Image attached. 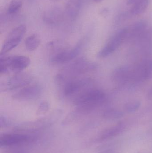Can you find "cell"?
<instances>
[{
    "mask_svg": "<svg viewBox=\"0 0 152 153\" xmlns=\"http://www.w3.org/2000/svg\"><path fill=\"white\" fill-rule=\"evenodd\" d=\"M63 88V93L66 97H70L82 93L91 82L87 78H73L67 81Z\"/></svg>",
    "mask_w": 152,
    "mask_h": 153,
    "instance_id": "cell-7",
    "label": "cell"
},
{
    "mask_svg": "<svg viewBox=\"0 0 152 153\" xmlns=\"http://www.w3.org/2000/svg\"><path fill=\"white\" fill-rule=\"evenodd\" d=\"M59 116L60 113L57 111L38 120L21 123L15 128V130L17 132L34 134L53 124Z\"/></svg>",
    "mask_w": 152,
    "mask_h": 153,
    "instance_id": "cell-4",
    "label": "cell"
},
{
    "mask_svg": "<svg viewBox=\"0 0 152 153\" xmlns=\"http://www.w3.org/2000/svg\"><path fill=\"white\" fill-rule=\"evenodd\" d=\"M30 63L29 58L24 56H1L0 72L3 74L10 72L18 73L27 68Z\"/></svg>",
    "mask_w": 152,
    "mask_h": 153,
    "instance_id": "cell-3",
    "label": "cell"
},
{
    "mask_svg": "<svg viewBox=\"0 0 152 153\" xmlns=\"http://www.w3.org/2000/svg\"><path fill=\"white\" fill-rule=\"evenodd\" d=\"M139 0H128L127 2V5H132V4H134L136 2Z\"/></svg>",
    "mask_w": 152,
    "mask_h": 153,
    "instance_id": "cell-23",
    "label": "cell"
},
{
    "mask_svg": "<svg viewBox=\"0 0 152 153\" xmlns=\"http://www.w3.org/2000/svg\"><path fill=\"white\" fill-rule=\"evenodd\" d=\"M105 98V94L101 90H86L76 97L74 104L78 112L87 113L101 105Z\"/></svg>",
    "mask_w": 152,
    "mask_h": 153,
    "instance_id": "cell-1",
    "label": "cell"
},
{
    "mask_svg": "<svg viewBox=\"0 0 152 153\" xmlns=\"http://www.w3.org/2000/svg\"><path fill=\"white\" fill-rule=\"evenodd\" d=\"M49 108H50V105L47 101H44L42 102L39 104V106L37 108V115H44L48 111Z\"/></svg>",
    "mask_w": 152,
    "mask_h": 153,
    "instance_id": "cell-20",
    "label": "cell"
},
{
    "mask_svg": "<svg viewBox=\"0 0 152 153\" xmlns=\"http://www.w3.org/2000/svg\"><path fill=\"white\" fill-rule=\"evenodd\" d=\"M124 114L123 112L114 109H109L104 111L103 114V117L104 118L107 120L118 119L123 117Z\"/></svg>",
    "mask_w": 152,
    "mask_h": 153,
    "instance_id": "cell-17",
    "label": "cell"
},
{
    "mask_svg": "<svg viewBox=\"0 0 152 153\" xmlns=\"http://www.w3.org/2000/svg\"><path fill=\"white\" fill-rule=\"evenodd\" d=\"M149 4V0H139L133 4L130 13L133 16L142 14L147 10Z\"/></svg>",
    "mask_w": 152,
    "mask_h": 153,
    "instance_id": "cell-14",
    "label": "cell"
},
{
    "mask_svg": "<svg viewBox=\"0 0 152 153\" xmlns=\"http://www.w3.org/2000/svg\"><path fill=\"white\" fill-rule=\"evenodd\" d=\"M29 134L19 132L3 134L0 136V146H12L26 143L35 140L36 136L35 135Z\"/></svg>",
    "mask_w": 152,
    "mask_h": 153,
    "instance_id": "cell-5",
    "label": "cell"
},
{
    "mask_svg": "<svg viewBox=\"0 0 152 153\" xmlns=\"http://www.w3.org/2000/svg\"><path fill=\"white\" fill-rule=\"evenodd\" d=\"M83 0H69L66 5V12L71 19L74 20L79 14Z\"/></svg>",
    "mask_w": 152,
    "mask_h": 153,
    "instance_id": "cell-13",
    "label": "cell"
},
{
    "mask_svg": "<svg viewBox=\"0 0 152 153\" xmlns=\"http://www.w3.org/2000/svg\"><path fill=\"white\" fill-rule=\"evenodd\" d=\"M128 34L127 29H124L118 32L108 44L99 52L98 56L104 58L114 52L123 42Z\"/></svg>",
    "mask_w": 152,
    "mask_h": 153,
    "instance_id": "cell-10",
    "label": "cell"
},
{
    "mask_svg": "<svg viewBox=\"0 0 152 153\" xmlns=\"http://www.w3.org/2000/svg\"><path fill=\"white\" fill-rule=\"evenodd\" d=\"M140 106V102H130L127 104L126 109L129 112H133L138 109Z\"/></svg>",
    "mask_w": 152,
    "mask_h": 153,
    "instance_id": "cell-21",
    "label": "cell"
},
{
    "mask_svg": "<svg viewBox=\"0 0 152 153\" xmlns=\"http://www.w3.org/2000/svg\"><path fill=\"white\" fill-rule=\"evenodd\" d=\"M41 40L36 34H33L28 37L25 40L26 49L29 51H35L39 46Z\"/></svg>",
    "mask_w": 152,
    "mask_h": 153,
    "instance_id": "cell-16",
    "label": "cell"
},
{
    "mask_svg": "<svg viewBox=\"0 0 152 153\" xmlns=\"http://www.w3.org/2000/svg\"><path fill=\"white\" fill-rule=\"evenodd\" d=\"M83 45V41H80L73 48L57 53L52 57L51 60L52 62L57 64H62L70 62L79 54Z\"/></svg>",
    "mask_w": 152,
    "mask_h": 153,
    "instance_id": "cell-9",
    "label": "cell"
},
{
    "mask_svg": "<svg viewBox=\"0 0 152 153\" xmlns=\"http://www.w3.org/2000/svg\"><path fill=\"white\" fill-rule=\"evenodd\" d=\"M99 153H116L114 151H112L111 150H105V151H102V152H101Z\"/></svg>",
    "mask_w": 152,
    "mask_h": 153,
    "instance_id": "cell-24",
    "label": "cell"
},
{
    "mask_svg": "<svg viewBox=\"0 0 152 153\" xmlns=\"http://www.w3.org/2000/svg\"><path fill=\"white\" fill-rule=\"evenodd\" d=\"M11 122L7 118L4 116L0 117V126L2 128L7 127L10 125Z\"/></svg>",
    "mask_w": 152,
    "mask_h": 153,
    "instance_id": "cell-22",
    "label": "cell"
},
{
    "mask_svg": "<svg viewBox=\"0 0 152 153\" xmlns=\"http://www.w3.org/2000/svg\"><path fill=\"white\" fill-rule=\"evenodd\" d=\"M20 153V152H15V153Z\"/></svg>",
    "mask_w": 152,
    "mask_h": 153,
    "instance_id": "cell-27",
    "label": "cell"
},
{
    "mask_svg": "<svg viewBox=\"0 0 152 153\" xmlns=\"http://www.w3.org/2000/svg\"><path fill=\"white\" fill-rule=\"evenodd\" d=\"M123 129V127L121 125H117L115 126L112 127L104 130L100 135V138L101 140H105L110 139L114 137L117 135L119 134Z\"/></svg>",
    "mask_w": 152,
    "mask_h": 153,
    "instance_id": "cell-15",
    "label": "cell"
},
{
    "mask_svg": "<svg viewBox=\"0 0 152 153\" xmlns=\"http://www.w3.org/2000/svg\"><path fill=\"white\" fill-rule=\"evenodd\" d=\"M43 20L46 24L55 26L59 24L64 18L63 11L61 9L53 7L46 10L43 14Z\"/></svg>",
    "mask_w": 152,
    "mask_h": 153,
    "instance_id": "cell-12",
    "label": "cell"
},
{
    "mask_svg": "<svg viewBox=\"0 0 152 153\" xmlns=\"http://www.w3.org/2000/svg\"><path fill=\"white\" fill-rule=\"evenodd\" d=\"M52 1H60V0H51Z\"/></svg>",
    "mask_w": 152,
    "mask_h": 153,
    "instance_id": "cell-26",
    "label": "cell"
},
{
    "mask_svg": "<svg viewBox=\"0 0 152 153\" xmlns=\"http://www.w3.org/2000/svg\"><path fill=\"white\" fill-rule=\"evenodd\" d=\"M96 3H99L101 2L102 1H103V0H93Z\"/></svg>",
    "mask_w": 152,
    "mask_h": 153,
    "instance_id": "cell-25",
    "label": "cell"
},
{
    "mask_svg": "<svg viewBox=\"0 0 152 153\" xmlns=\"http://www.w3.org/2000/svg\"><path fill=\"white\" fill-rule=\"evenodd\" d=\"M22 5L21 0H12L9 4L8 12L10 14H15L20 10Z\"/></svg>",
    "mask_w": 152,
    "mask_h": 153,
    "instance_id": "cell-18",
    "label": "cell"
},
{
    "mask_svg": "<svg viewBox=\"0 0 152 153\" xmlns=\"http://www.w3.org/2000/svg\"><path fill=\"white\" fill-rule=\"evenodd\" d=\"M32 80L30 74L24 73H18L11 77L3 85H1V91H11L29 85Z\"/></svg>",
    "mask_w": 152,
    "mask_h": 153,
    "instance_id": "cell-8",
    "label": "cell"
},
{
    "mask_svg": "<svg viewBox=\"0 0 152 153\" xmlns=\"http://www.w3.org/2000/svg\"><path fill=\"white\" fill-rule=\"evenodd\" d=\"M94 68V65L92 63L84 58H79L64 68L58 74L57 80L61 82H67L76 78V76L89 71Z\"/></svg>",
    "mask_w": 152,
    "mask_h": 153,
    "instance_id": "cell-2",
    "label": "cell"
},
{
    "mask_svg": "<svg viewBox=\"0 0 152 153\" xmlns=\"http://www.w3.org/2000/svg\"><path fill=\"white\" fill-rule=\"evenodd\" d=\"M26 31L25 25H20L13 29L5 39L1 52V56L4 55L18 45Z\"/></svg>",
    "mask_w": 152,
    "mask_h": 153,
    "instance_id": "cell-6",
    "label": "cell"
},
{
    "mask_svg": "<svg viewBox=\"0 0 152 153\" xmlns=\"http://www.w3.org/2000/svg\"><path fill=\"white\" fill-rule=\"evenodd\" d=\"M41 87L37 85L24 87L14 94L13 99L18 100H33L39 98L42 94Z\"/></svg>",
    "mask_w": 152,
    "mask_h": 153,
    "instance_id": "cell-11",
    "label": "cell"
},
{
    "mask_svg": "<svg viewBox=\"0 0 152 153\" xmlns=\"http://www.w3.org/2000/svg\"><path fill=\"white\" fill-rule=\"evenodd\" d=\"M146 26H147V23L144 21L138 22L132 27L131 29L132 33L134 35L139 34L145 29Z\"/></svg>",
    "mask_w": 152,
    "mask_h": 153,
    "instance_id": "cell-19",
    "label": "cell"
}]
</instances>
